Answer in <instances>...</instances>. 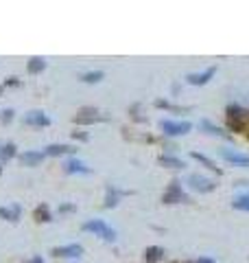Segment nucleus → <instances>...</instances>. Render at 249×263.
<instances>
[{
    "instance_id": "29",
    "label": "nucleus",
    "mask_w": 249,
    "mask_h": 263,
    "mask_svg": "<svg viewBox=\"0 0 249 263\" xmlns=\"http://www.w3.org/2000/svg\"><path fill=\"white\" fill-rule=\"evenodd\" d=\"M18 83H20V81H18V77H9L7 81H4V86H18Z\"/></svg>"
},
{
    "instance_id": "5",
    "label": "nucleus",
    "mask_w": 249,
    "mask_h": 263,
    "mask_svg": "<svg viewBox=\"0 0 249 263\" xmlns=\"http://www.w3.org/2000/svg\"><path fill=\"white\" fill-rule=\"evenodd\" d=\"M186 184L193 191H199V193H210L216 189V182L210 180V178H203L201 173H190L186 178Z\"/></svg>"
},
{
    "instance_id": "7",
    "label": "nucleus",
    "mask_w": 249,
    "mask_h": 263,
    "mask_svg": "<svg viewBox=\"0 0 249 263\" xmlns=\"http://www.w3.org/2000/svg\"><path fill=\"white\" fill-rule=\"evenodd\" d=\"M219 154H221V158H225L227 162H232V165L249 167V156L241 154V151H234V149H230V147H221Z\"/></svg>"
},
{
    "instance_id": "27",
    "label": "nucleus",
    "mask_w": 249,
    "mask_h": 263,
    "mask_svg": "<svg viewBox=\"0 0 249 263\" xmlns=\"http://www.w3.org/2000/svg\"><path fill=\"white\" fill-rule=\"evenodd\" d=\"M72 138H77V140H88V134L86 132H72Z\"/></svg>"
},
{
    "instance_id": "12",
    "label": "nucleus",
    "mask_w": 249,
    "mask_h": 263,
    "mask_svg": "<svg viewBox=\"0 0 249 263\" xmlns=\"http://www.w3.org/2000/svg\"><path fill=\"white\" fill-rule=\"evenodd\" d=\"M63 171L66 173H90V167H86V162L77 160V158H70V160L63 165Z\"/></svg>"
},
{
    "instance_id": "20",
    "label": "nucleus",
    "mask_w": 249,
    "mask_h": 263,
    "mask_svg": "<svg viewBox=\"0 0 249 263\" xmlns=\"http://www.w3.org/2000/svg\"><path fill=\"white\" fill-rule=\"evenodd\" d=\"M199 128L203 130V132H208V134H212V136H227V134H225V132L221 130V128H216V125H212L210 121H205V119L199 123Z\"/></svg>"
},
{
    "instance_id": "3",
    "label": "nucleus",
    "mask_w": 249,
    "mask_h": 263,
    "mask_svg": "<svg viewBox=\"0 0 249 263\" xmlns=\"http://www.w3.org/2000/svg\"><path fill=\"white\" fill-rule=\"evenodd\" d=\"M162 202L164 204H186V202H190V197L184 193L182 182H179V180H171L166 193L162 196Z\"/></svg>"
},
{
    "instance_id": "17",
    "label": "nucleus",
    "mask_w": 249,
    "mask_h": 263,
    "mask_svg": "<svg viewBox=\"0 0 249 263\" xmlns=\"http://www.w3.org/2000/svg\"><path fill=\"white\" fill-rule=\"evenodd\" d=\"M160 165L162 167H171V169H184V160H179V158H175L171 154H166V156H160Z\"/></svg>"
},
{
    "instance_id": "28",
    "label": "nucleus",
    "mask_w": 249,
    "mask_h": 263,
    "mask_svg": "<svg viewBox=\"0 0 249 263\" xmlns=\"http://www.w3.org/2000/svg\"><path fill=\"white\" fill-rule=\"evenodd\" d=\"M72 210H75L72 204H61V206H59V213H72Z\"/></svg>"
},
{
    "instance_id": "8",
    "label": "nucleus",
    "mask_w": 249,
    "mask_h": 263,
    "mask_svg": "<svg viewBox=\"0 0 249 263\" xmlns=\"http://www.w3.org/2000/svg\"><path fill=\"white\" fill-rule=\"evenodd\" d=\"M99 121H105V117H100L99 110H92V108H86L75 117V123L77 125H92V123H99Z\"/></svg>"
},
{
    "instance_id": "11",
    "label": "nucleus",
    "mask_w": 249,
    "mask_h": 263,
    "mask_svg": "<svg viewBox=\"0 0 249 263\" xmlns=\"http://www.w3.org/2000/svg\"><path fill=\"white\" fill-rule=\"evenodd\" d=\"M42 160H44V151H24V154H20V162L29 167L40 165Z\"/></svg>"
},
{
    "instance_id": "10",
    "label": "nucleus",
    "mask_w": 249,
    "mask_h": 263,
    "mask_svg": "<svg viewBox=\"0 0 249 263\" xmlns=\"http://www.w3.org/2000/svg\"><path fill=\"white\" fill-rule=\"evenodd\" d=\"M24 123L26 125H35V128H46V125H50V119L46 117L44 112H40V110H33V112H29L24 117Z\"/></svg>"
},
{
    "instance_id": "16",
    "label": "nucleus",
    "mask_w": 249,
    "mask_h": 263,
    "mask_svg": "<svg viewBox=\"0 0 249 263\" xmlns=\"http://www.w3.org/2000/svg\"><path fill=\"white\" fill-rule=\"evenodd\" d=\"M44 68H46V62L42 60V57H31L29 64H26V70H29V75H40Z\"/></svg>"
},
{
    "instance_id": "15",
    "label": "nucleus",
    "mask_w": 249,
    "mask_h": 263,
    "mask_svg": "<svg viewBox=\"0 0 249 263\" xmlns=\"http://www.w3.org/2000/svg\"><path fill=\"white\" fill-rule=\"evenodd\" d=\"M195 158V160L197 162H201V165L203 167H208L210 171H214V173H221V167H216V162L212 160V158H208V156H203V154H199V151H193V154H190Z\"/></svg>"
},
{
    "instance_id": "14",
    "label": "nucleus",
    "mask_w": 249,
    "mask_h": 263,
    "mask_svg": "<svg viewBox=\"0 0 249 263\" xmlns=\"http://www.w3.org/2000/svg\"><path fill=\"white\" fill-rule=\"evenodd\" d=\"M120 196H125V191H118L116 187H107V196H105V206H107V208L118 206Z\"/></svg>"
},
{
    "instance_id": "32",
    "label": "nucleus",
    "mask_w": 249,
    "mask_h": 263,
    "mask_svg": "<svg viewBox=\"0 0 249 263\" xmlns=\"http://www.w3.org/2000/svg\"><path fill=\"white\" fill-rule=\"evenodd\" d=\"M0 173H2V167H0Z\"/></svg>"
},
{
    "instance_id": "13",
    "label": "nucleus",
    "mask_w": 249,
    "mask_h": 263,
    "mask_svg": "<svg viewBox=\"0 0 249 263\" xmlns=\"http://www.w3.org/2000/svg\"><path fill=\"white\" fill-rule=\"evenodd\" d=\"M77 151L72 145H49L44 147V156H63V154H72Z\"/></svg>"
},
{
    "instance_id": "31",
    "label": "nucleus",
    "mask_w": 249,
    "mask_h": 263,
    "mask_svg": "<svg viewBox=\"0 0 249 263\" xmlns=\"http://www.w3.org/2000/svg\"><path fill=\"white\" fill-rule=\"evenodd\" d=\"M199 263H214V259H210V257H201Z\"/></svg>"
},
{
    "instance_id": "30",
    "label": "nucleus",
    "mask_w": 249,
    "mask_h": 263,
    "mask_svg": "<svg viewBox=\"0 0 249 263\" xmlns=\"http://www.w3.org/2000/svg\"><path fill=\"white\" fill-rule=\"evenodd\" d=\"M29 263H44V259H42L40 255H33V257L29 259Z\"/></svg>"
},
{
    "instance_id": "4",
    "label": "nucleus",
    "mask_w": 249,
    "mask_h": 263,
    "mask_svg": "<svg viewBox=\"0 0 249 263\" xmlns=\"http://www.w3.org/2000/svg\"><path fill=\"white\" fill-rule=\"evenodd\" d=\"M162 132L166 136H182V134H188L190 130H193V125L188 123V121H173V119H164L160 123Z\"/></svg>"
},
{
    "instance_id": "26",
    "label": "nucleus",
    "mask_w": 249,
    "mask_h": 263,
    "mask_svg": "<svg viewBox=\"0 0 249 263\" xmlns=\"http://www.w3.org/2000/svg\"><path fill=\"white\" fill-rule=\"evenodd\" d=\"M13 110H4V112H2V117H0V119H2V123L4 125H7V123H11V121H13Z\"/></svg>"
},
{
    "instance_id": "6",
    "label": "nucleus",
    "mask_w": 249,
    "mask_h": 263,
    "mask_svg": "<svg viewBox=\"0 0 249 263\" xmlns=\"http://www.w3.org/2000/svg\"><path fill=\"white\" fill-rule=\"evenodd\" d=\"M83 255V246L79 244H68V246H57L52 248V257H63V259H77V257Z\"/></svg>"
},
{
    "instance_id": "2",
    "label": "nucleus",
    "mask_w": 249,
    "mask_h": 263,
    "mask_svg": "<svg viewBox=\"0 0 249 263\" xmlns=\"http://www.w3.org/2000/svg\"><path fill=\"white\" fill-rule=\"evenodd\" d=\"M83 230L99 235L100 239H105V241H116V230L107 222H103V219H88V222L83 224Z\"/></svg>"
},
{
    "instance_id": "19",
    "label": "nucleus",
    "mask_w": 249,
    "mask_h": 263,
    "mask_svg": "<svg viewBox=\"0 0 249 263\" xmlns=\"http://www.w3.org/2000/svg\"><path fill=\"white\" fill-rule=\"evenodd\" d=\"M33 217L38 219V222L44 224V222H50L52 215H50V210H49V206H46V204H40V206L33 210Z\"/></svg>"
},
{
    "instance_id": "23",
    "label": "nucleus",
    "mask_w": 249,
    "mask_h": 263,
    "mask_svg": "<svg viewBox=\"0 0 249 263\" xmlns=\"http://www.w3.org/2000/svg\"><path fill=\"white\" fill-rule=\"evenodd\" d=\"M234 208H241V210H249V193H243V196H236L234 202H232Z\"/></svg>"
},
{
    "instance_id": "18",
    "label": "nucleus",
    "mask_w": 249,
    "mask_h": 263,
    "mask_svg": "<svg viewBox=\"0 0 249 263\" xmlns=\"http://www.w3.org/2000/svg\"><path fill=\"white\" fill-rule=\"evenodd\" d=\"M145 255H147V257H145L147 263H155V261H160L162 257H164V250L160 248V246H149Z\"/></svg>"
},
{
    "instance_id": "21",
    "label": "nucleus",
    "mask_w": 249,
    "mask_h": 263,
    "mask_svg": "<svg viewBox=\"0 0 249 263\" xmlns=\"http://www.w3.org/2000/svg\"><path fill=\"white\" fill-rule=\"evenodd\" d=\"M0 217H2V219H9V222H18V217H20V206L0 208Z\"/></svg>"
},
{
    "instance_id": "33",
    "label": "nucleus",
    "mask_w": 249,
    "mask_h": 263,
    "mask_svg": "<svg viewBox=\"0 0 249 263\" xmlns=\"http://www.w3.org/2000/svg\"><path fill=\"white\" fill-rule=\"evenodd\" d=\"M0 92H2V88H0Z\"/></svg>"
},
{
    "instance_id": "24",
    "label": "nucleus",
    "mask_w": 249,
    "mask_h": 263,
    "mask_svg": "<svg viewBox=\"0 0 249 263\" xmlns=\"http://www.w3.org/2000/svg\"><path fill=\"white\" fill-rule=\"evenodd\" d=\"M13 156H15V145L13 143H7V145L0 147V158H2V160H9V158H13Z\"/></svg>"
},
{
    "instance_id": "1",
    "label": "nucleus",
    "mask_w": 249,
    "mask_h": 263,
    "mask_svg": "<svg viewBox=\"0 0 249 263\" xmlns=\"http://www.w3.org/2000/svg\"><path fill=\"white\" fill-rule=\"evenodd\" d=\"M225 114H227V128L232 132H243L249 121V110L243 108L238 103H230L225 108Z\"/></svg>"
},
{
    "instance_id": "9",
    "label": "nucleus",
    "mask_w": 249,
    "mask_h": 263,
    "mask_svg": "<svg viewBox=\"0 0 249 263\" xmlns=\"http://www.w3.org/2000/svg\"><path fill=\"white\" fill-rule=\"evenodd\" d=\"M214 75H216V66H210V68H205L203 72H195V75H188L186 81L190 83V86H203V83H208Z\"/></svg>"
},
{
    "instance_id": "25",
    "label": "nucleus",
    "mask_w": 249,
    "mask_h": 263,
    "mask_svg": "<svg viewBox=\"0 0 249 263\" xmlns=\"http://www.w3.org/2000/svg\"><path fill=\"white\" fill-rule=\"evenodd\" d=\"M155 105H157V108H162V110H168V112H184V108H179V105H173L171 101H164V99H157Z\"/></svg>"
},
{
    "instance_id": "22",
    "label": "nucleus",
    "mask_w": 249,
    "mask_h": 263,
    "mask_svg": "<svg viewBox=\"0 0 249 263\" xmlns=\"http://www.w3.org/2000/svg\"><path fill=\"white\" fill-rule=\"evenodd\" d=\"M105 75H103V70H90V72H83L81 77V81H86V83H97V81H100Z\"/></svg>"
}]
</instances>
